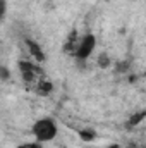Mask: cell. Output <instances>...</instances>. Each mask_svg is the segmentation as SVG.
<instances>
[{
    "mask_svg": "<svg viewBox=\"0 0 146 148\" xmlns=\"http://www.w3.org/2000/svg\"><path fill=\"white\" fill-rule=\"evenodd\" d=\"M0 77H2V79H9V77H10V71L5 69V67H0Z\"/></svg>",
    "mask_w": 146,
    "mask_h": 148,
    "instance_id": "obj_12",
    "label": "cell"
},
{
    "mask_svg": "<svg viewBox=\"0 0 146 148\" xmlns=\"http://www.w3.org/2000/svg\"><path fill=\"white\" fill-rule=\"evenodd\" d=\"M79 138L83 141H93L96 138V133L93 129H79Z\"/></svg>",
    "mask_w": 146,
    "mask_h": 148,
    "instance_id": "obj_7",
    "label": "cell"
},
{
    "mask_svg": "<svg viewBox=\"0 0 146 148\" xmlns=\"http://www.w3.org/2000/svg\"><path fill=\"white\" fill-rule=\"evenodd\" d=\"M95 47H96V36H95L93 33H86L83 38H79L77 47H76V50H74L72 55L76 57V60L84 62V60H88V59L91 57Z\"/></svg>",
    "mask_w": 146,
    "mask_h": 148,
    "instance_id": "obj_2",
    "label": "cell"
},
{
    "mask_svg": "<svg viewBox=\"0 0 146 148\" xmlns=\"http://www.w3.org/2000/svg\"><path fill=\"white\" fill-rule=\"evenodd\" d=\"M17 148H43V143H40V141H28V143H21Z\"/></svg>",
    "mask_w": 146,
    "mask_h": 148,
    "instance_id": "obj_10",
    "label": "cell"
},
{
    "mask_svg": "<svg viewBox=\"0 0 146 148\" xmlns=\"http://www.w3.org/2000/svg\"><path fill=\"white\" fill-rule=\"evenodd\" d=\"M24 43H26V47H28V50H29L31 57H33L36 62H43V60H45V53H43L41 47L38 45L35 40H29V38H26V40H24Z\"/></svg>",
    "mask_w": 146,
    "mask_h": 148,
    "instance_id": "obj_4",
    "label": "cell"
},
{
    "mask_svg": "<svg viewBox=\"0 0 146 148\" xmlns=\"http://www.w3.org/2000/svg\"><path fill=\"white\" fill-rule=\"evenodd\" d=\"M31 133L36 138V141L46 143V141L55 140V136L59 133V126H57V122L52 117H43V119H38L36 122L31 126Z\"/></svg>",
    "mask_w": 146,
    "mask_h": 148,
    "instance_id": "obj_1",
    "label": "cell"
},
{
    "mask_svg": "<svg viewBox=\"0 0 146 148\" xmlns=\"http://www.w3.org/2000/svg\"><path fill=\"white\" fill-rule=\"evenodd\" d=\"M53 84L50 81H38L36 83V93L38 95H50Z\"/></svg>",
    "mask_w": 146,
    "mask_h": 148,
    "instance_id": "obj_5",
    "label": "cell"
},
{
    "mask_svg": "<svg viewBox=\"0 0 146 148\" xmlns=\"http://www.w3.org/2000/svg\"><path fill=\"white\" fill-rule=\"evenodd\" d=\"M145 110H141V112H138V114H134L131 119H129V126H136V124H139L143 119H145Z\"/></svg>",
    "mask_w": 146,
    "mask_h": 148,
    "instance_id": "obj_8",
    "label": "cell"
},
{
    "mask_svg": "<svg viewBox=\"0 0 146 148\" xmlns=\"http://www.w3.org/2000/svg\"><path fill=\"white\" fill-rule=\"evenodd\" d=\"M19 73L21 77L26 81V83H38V77L43 74V71L38 67L35 62H29V60H21L19 62Z\"/></svg>",
    "mask_w": 146,
    "mask_h": 148,
    "instance_id": "obj_3",
    "label": "cell"
},
{
    "mask_svg": "<svg viewBox=\"0 0 146 148\" xmlns=\"http://www.w3.org/2000/svg\"><path fill=\"white\" fill-rule=\"evenodd\" d=\"M98 66H100V67H108L110 66V57L107 53H102V55L98 57Z\"/></svg>",
    "mask_w": 146,
    "mask_h": 148,
    "instance_id": "obj_9",
    "label": "cell"
},
{
    "mask_svg": "<svg viewBox=\"0 0 146 148\" xmlns=\"http://www.w3.org/2000/svg\"><path fill=\"white\" fill-rule=\"evenodd\" d=\"M5 12H7V0H0V21L3 19Z\"/></svg>",
    "mask_w": 146,
    "mask_h": 148,
    "instance_id": "obj_11",
    "label": "cell"
},
{
    "mask_svg": "<svg viewBox=\"0 0 146 148\" xmlns=\"http://www.w3.org/2000/svg\"><path fill=\"white\" fill-rule=\"evenodd\" d=\"M77 33L76 31H72L71 35H69V38H67V41H65V52H69V53H74V50H76V47H77Z\"/></svg>",
    "mask_w": 146,
    "mask_h": 148,
    "instance_id": "obj_6",
    "label": "cell"
}]
</instances>
